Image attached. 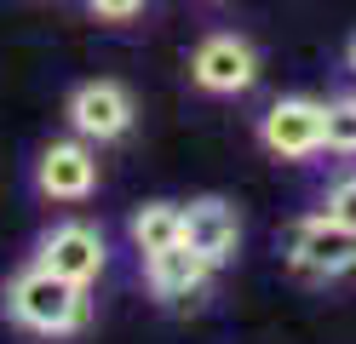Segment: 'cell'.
Masks as SVG:
<instances>
[{
	"label": "cell",
	"mask_w": 356,
	"mask_h": 344,
	"mask_svg": "<svg viewBox=\"0 0 356 344\" xmlns=\"http://www.w3.org/2000/svg\"><path fill=\"white\" fill-rule=\"evenodd\" d=\"M127 236H132V247H138V259L178 247L184 241V201H144L138 213L127 218Z\"/></svg>",
	"instance_id": "10"
},
{
	"label": "cell",
	"mask_w": 356,
	"mask_h": 344,
	"mask_svg": "<svg viewBox=\"0 0 356 344\" xmlns=\"http://www.w3.org/2000/svg\"><path fill=\"white\" fill-rule=\"evenodd\" d=\"M98 149L86 138L63 132V138H47L35 149V195L40 201H58V206H81L98 195Z\"/></svg>",
	"instance_id": "7"
},
{
	"label": "cell",
	"mask_w": 356,
	"mask_h": 344,
	"mask_svg": "<svg viewBox=\"0 0 356 344\" xmlns=\"http://www.w3.org/2000/svg\"><path fill=\"white\" fill-rule=\"evenodd\" d=\"M195 6H225V0H195Z\"/></svg>",
	"instance_id": "15"
},
{
	"label": "cell",
	"mask_w": 356,
	"mask_h": 344,
	"mask_svg": "<svg viewBox=\"0 0 356 344\" xmlns=\"http://www.w3.org/2000/svg\"><path fill=\"white\" fill-rule=\"evenodd\" d=\"M0 310H6L12 327H24L35 338H75L92 327V287H75V281H63V275L40 270L29 259L6 275Z\"/></svg>",
	"instance_id": "1"
},
{
	"label": "cell",
	"mask_w": 356,
	"mask_h": 344,
	"mask_svg": "<svg viewBox=\"0 0 356 344\" xmlns=\"http://www.w3.org/2000/svg\"><path fill=\"white\" fill-rule=\"evenodd\" d=\"M322 138H327V98L287 92V98H270L259 115V149L276 161H316Z\"/></svg>",
	"instance_id": "5"
},
{
	"label": "cell",
	"mask_w": 356,
	"mask_h": 344,
	"mask_svg": "<svg viewBox=\"0 0 356 344\" xmlns=\"http://www.w3.org/2000/svg\"><path fill=\"white\" fill-rule=\"evenodd\" d=\"M29 259L40 270L63 275V281H75V287H98L104 270H109V236L92 218H58V224H47L35 236Z\"/></svg>",
	"instance_id": "4"
},
{
	"label": "cell",
	"mask_w": 356,
	"mask_h": 344,
	"mask_svg": "<svg viewBox=\"0 0 356 344\" xmlns=\"http://www.w3.org/2000/svg\"><path fill=\"white\" fill-rule=\"evenodd\" d=\"M63 121H70L75 138H86L92 149L104 144H121V138H132V126H138V98L121 86V81H81L70 98H63Z\"/></svg>",
	"instance_id": "6"
},
{
	"label": "cell",
	"mask_w": 356,
	"mask_h": 344,
	"mask_svg": "<svg viewBox=\"0 0 356 344\" xmlns=\"http://www.w3.org/2000/svg\"><path fill=\"white\" fill-rule=\"evenodd\" d=\"M184 247L202 252L213 270H225L236 252H241V213L225 195H202L184 206Z\"/></svg>",
	"instance_id": "9"
},
{
	"label": "cell",
	"mask_w": 356,
	"mask_h": 344,
	"mask_svg": "<svg viewBox=\"0 0 356 344\" xmlns=\"http://www.w3.org/2000/svg\"><path fill=\"white\" fill-rule=\"evenodd\" d=\"M213 275H218V270L202 259V252H190L184 241L144 259V287H149L155 304H195V298L213 287Z\"/></svg>",
	"instance_id": "8"
},
{
	"label": "cell",
	"mask_w": 356,
	"mask_h": 344,
	"mask_svg": "<svg viewBox=\"0 0 356 344\" xmlns=\"http://www.w3.org/2000/svg\"><path fill=\"white\" fill-rule=\"evenodd\" d=\"M282 259L299 281H345V275H356V236L322 213H305L287 224Z\"/></svg>",
	"instance_id": "2"
},
{
	"label": "cell",
	"mask_w": 356,
	"mask_h": 344,
	"mask_svg": "<svg viewBox=\"0 0 356 344\" xmlns=\"http://www.w3.org/2000/svg\"><path fill=\"white\" fill-rule=\"evenodd\" d=\"M345 69H350V75H356V35L345 40Z\"/></svg>",
	"instance_id": "14"
},
{
	"label": "cell",
	"mask_w": 356,
	"mask_h": 344,
	"mask_svg": "<svg viewBox=\"0 0 356 344\" xmlns=\"http://www.w3.org/2000/svg\"><path fill=\"white\" fill-rule=\"evenodd\" d=\"M322 218L345 224L350 236H356V172H339V178L327 183V195H322Z\"/></svg>",
	"instance_id": "12"
},
{
	"label": "cell",
	"mask_w": 356,
	"mask_h": 344,
	"mask_svg": "<svg viewBox=\"0 0 356 344\" xmlns=\"http://www.w3.org/2000/svg\"><path fill=\"white\" fill-rule=\"evenodd\" d=\"M322 155L356 161V92H333V98H327V138H322Z\"/></svg>",
	"instance_id": "11"
},
{
	"label": "cell",
	"mask_w": 356,
	"mask_h": 344,
	"mask_svg": "<svg viewBox=\"0 0 356 344\" xmlns=\"http://www.w3.org/2000/svg\"><path fill=\"white\" fill-rule=\"evenodd\" d=\"M190 86L195 92H207V98H241V92H253L259 86V46L248 35H236V29H207L202 40L190 46Z\"/></svg>",
	"instance_id": "3"
},
{
	"label": "cell",
	"mask_w": 356,
	"mask_h": 344,
	"mask_svg": "<svg viewBox=\"0 0 356 344\" xmlns=\"http://www.w3.org/2000/svg\"><path fill=\"white\" fill-rule=\"evenodd\" d=\"M86 12H92L98 23H109V29H127V23H138L149 12V0H81Z\"/></svg>",
	"instance_id": "13"
}]
</instances>
